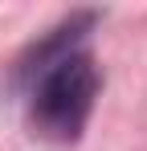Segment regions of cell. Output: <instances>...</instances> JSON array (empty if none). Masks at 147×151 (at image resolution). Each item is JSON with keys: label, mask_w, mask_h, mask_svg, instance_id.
<instances>
[{"label": "cell", "mask_w": 147, "mask_h": 151, "mask_svg": "<svg viewBox=\"0 0 147 151\" xmlns=\"http://www.w3.org/2000/svg\"><path fill=\"white\" fill-rule=\"evenodd\" d=\"M94 25V12H82L33 49V61L21 74L29 78V127L49 143H74L98 98V65L82 49V33Z\"/></svg>", "instance_id": "6da1fadb"}]
</instances>
